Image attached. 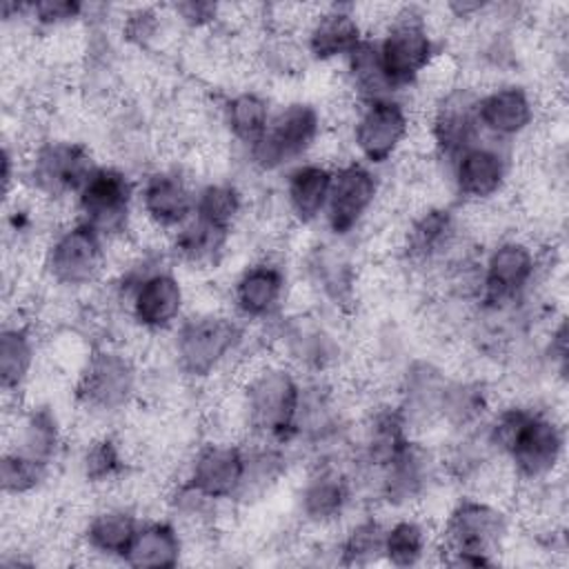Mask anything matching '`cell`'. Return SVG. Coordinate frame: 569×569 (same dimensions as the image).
Segmentation results:
<instances>
[{
  "label": "cell",
  "mask_w": 569,
  "mask_h": 569,
  "mask_svg": "<svg viewBox=\"0 0 569 569\" xmlns=\"http://www.w3.org/2000/svg\"><path fill=\"white\" fill-rule=\"evenodd\" d=\"M482 429L493 453L509 467L516 491L556 480L562 471L567 431L553 409L533 402H507L491 411Z\"/></svg>",
  "instance_id": "1"
},
{
  "label": "cell",
  "mask_w": 569,
  "mask_h": 569,
  "mask_svg": "<svg viewBox=\"0 0 569 569\" xmlns=\"http://www.w3.org/2000/svg\"><path fill=\"white\" fill-rule=\"evenodd\" d=\"M305 378L276 356L244 360L231 405L240 436L291 447Z\"/></svg>",
  "instance_id": "2"
},
{
  "label": "cell",
  "mask_w": 569,
  "mask_h": 569,
  "mask_svg": "<svg viewBox=\"0 0 569 569\" xmlns=\"http://www.w3.org/2000/svg\"><path fill=\"white\" fill-rule=\"evenodd\" d=\"M169 360L189 385L213 380L247 347V322L233 311L207 307L189 311L169 333Z\"/></svg>",
  "instance_id": "3"
},
{
  "label": "cell",
  "mask_w": 569,
  "mask_h": 569,
  "mask_svg": "<svg viewBox=\"0 0 569 569\" xmlns=\"http://www.w3.org/2000/svg\"><path fill=\"white\" fill-rule=\"evenodd\" d=\"M511 536V513L505 502L465 493L447 511L433 551L449 567H489L498 562Z\"/></svg>",
  "instance_id": "4"
},
{
  "label": "cell",
  "mask_w": 569,
  "mask_h": 569,
  "mask_svg": "<svg viewBox=\"0 0 569 569\" xmlns=\"http://www.w3.org/2000/svg\"><path fill=\"white\" fill-rule=\"evenodd\" d=\"M142 365L118 342H96L73 378L76 407L96 422L124 413L142 393Z\"/></svg>",
  "instance_id": "5"
},
{
  "label": "cell",
  "mask_w": 569,
  "mask_h": 569,
  "mask_svg": "<svg viewBox=\"0 0 569 569\" xmlns=\"http://www.w3.org/2000/svg\"><path fill=\"white\" fill-rule=\"evenodd\" d=\"M373 40L378 67L391 96L416 89L433 58L445 49L429 9L418 4H398Z\"/></svg>",
  "instance_id": "6"
},
{
  "label": "cell",
  "mask_w": 569,
  "mask_h": 569,
  "mask_svg": "<svg viewBox=\"0 0 569 569\" xmlns=\"http://www.w3.org/2000/svg\"><path fill=\"white\" fill-rule=\"evenodd\" d=\"M547 267L545 253L525 236L505 233L482 251L476 309H511L533 298Z\"/></svg>",
  "instance_id": "7"
},
{
  "label": "cell",
  "mask_w": 569,
  "mask_h": 569,
  "mask_svg": "<svg viewBox=\"0 0 569 569\" xmlns=\"http://www.w3.org/2000/svg\"><path fill=\"white\" fill-rule=\"evenodd\" d=\"M325 136V116L313 100L293 98L273 109L264 136L244 151L258 173H284L309 158Z\"/></svg>",
  "instance_id": "8"
},
{
  "label": "cell",
  "mask_w": 569,
  "mask_h": 569,
  "mask_svg": "<svg viewBox=\"0 0 569 569\" xmlns=\"http://www.w3.org/2000/svg\"><path fill=\"white\" fill-rule=\"evenodd\" d=\"M109 256V240L73 218L49 236L40 253V269L56 289L84 291L107 278Z\"/></svg>",
  "instance_id": "9"
},
{
  "label": "cell",
  "mask_w": 569,
  "mask_h": 569,
  "mask_svg": "<svg viewBox=\"0 0 569 569\" xmlns=\"http://www.w3.org/2000/svg\"><path fill=\"white\" fill-rule=\"evenodd\" d=\"M271 356L287 362L302 378H331L342 365L345 345L320 311L298 309L273 322Z\"/></svg>",
  "instance_id": "10"
},
{
  "label": "cell",
  "mask_w": 569,
  "mask_h": 569,
  "mask_svg": "<svg viewBox=\"0 0 569 569\" xmlns=\"http://www.w3.org/2000/svg\"><path fill=\"white\" fill-rule=\"evenodd\" d=\"M96 164L91 147L80 140L40 138L20 156V187L44 202L73 198Z\"/></svg>",
  "instance_id": "11"
},
{
  "label": "cell",
  "mask_w": 569,
  "mask_h": 569,
  "mask_svg": "<svg viewBox=\"0 0 569 569\" xmlns=\"http://www.w3.org/2000/svg\"><path fill=\"white\" fill-rule=\"evenodd\" d=\"M73 218L98 229L107 240L127 238L138 213V180L120 164H96L71 198Z\"/></svg>",
  "instance_id": "12"
},
{
  "label": "cell",
  "mask_w": 569,
  "mask_h": 569,
  "mask_svg": "<svg viewBox=\"0 0 569 569\" xmlns=\"http://www.w3.org/2000/svg\"><path fill=\"white\" fill-rule=\"evenodd\" d=\"M411 113L400 96L353 102L349 142L360 162L380 169L400 158L411 138Z\"/></svg>",
  "instance_id": "13"
},
{
  "label": "cell",
  "mask_w": 569,
  "mask_h": 569,
  "mask_svg": "<svg viewBox=\"0 0 569 569\" xmlns=\"http://www.w3.org/2000/svg\"><path fill=\"white\" fill-rule=\"evenodd\" d=\"M356 493L349 456L313 458L296 491V513L309 529H333L349 516Z\"/></svg>",
  "instance_id": "14"
},
{
  "label": "cell",
  "mask_w": 569,
  "mask_h": 569,
  "mask_svg": "<svg viewBox=\"0 0 569 569\" xmlns=\"http://www.w3.org/2000/svg\"><path fill=\"white\" fill-rule=\"evenodd\" d=\"M440 478L442 469L438 451L427 447L425 440L411 438L362 485V489H369L376 502L393 511H405L427 500Z\"/></svg>",
  "instance_id": "15"
},
{
  "label": "cell",
  "mask_w": 569,
  "mask_h": 569,
  "mask_svg": "<svg viewBox=\"0 0 569 569\" xmlns=\"http://www.w3.org/2000/svg\"><path fill=\"white\" fill-rule=\"evenodd\" d=\"M382 196V180L376 169L360 160L333 164L331 191L325 211V227L331 238L349 240L373 216Z\"/></svg>",
  "instance_id": "16"
},
{
  "label": "cell",
  "mask_w": 569,
  "mask_h": 569,
  "mask_svg": "<svg viewBox=\"0 0 569 569\" xmlns=\"http://www.w3.org/2000/svg\"><path fill=\"white\" fill-rule=\"evenodd\" d=\"M198 182L184 164H158L138 180V216L156 233L171 236L191 216Z\"/></svg>",
  "instance_id": "17"
},
{
  "label": "cell",
  "mask_w": 569,
  "mask_h": 569,
  "mask_svg": "<svg viewBox=\"0 0 569 569\" xmlns=\"http://www.w3.org/2000/svg\"><path fill=\"white\" fill-rule=\"evenodd\" d=\"M178 480L211 502L236 505L244 482V442L204 438L187 456Z\"/></svg>",
  "instance_id": "18"
},
{
  "label": "cell",
  "mask_w": 569,
  "mask_h": 569,
  "mask_svg": "<svg viewBox=\"0 0 569 569\" xmlns=\"http://www.w3.org/2000/svg\"><path fill=\"white\" fill-rule=\"evenodd\" d=\"M445 178L462 207L496 202L511 178V156L507 144L487 138L478 140L445 164Z\"/></svg>",
  "instance_id": "19"
},
{
  "label": "cell",
  "mask_w": 569,
  "mask_h": 569,
  "mask_svg": "<svg viewBox=\"0 0 569 569\" xmlns=\"http://www.w3.org/2000/svg\"><path fill=\"white\" fill-rule=\"evenodd\" d=\"M476 100L478 89L462 80L429 100L427 140L431 158L440 164H449L458 153L482 140Z\"/></svg>",
  "instance_id": "20"
},
{
  "label": "cell",
  "mask_w": 569,
  "mask_h": 569,
  "mask_svg": "<svg viewBox=\"0 0 569 569\" xmlns=\"http://www.w3.org/2000/svg\"><path fill=\"white\" fill-rule=\"evenodd\" d=\"M291 280L282 260L273 256H260L244 264L229 291L231 311L242 322H276L289 302Z\"/></svg>",
  "instance_id": "21"
},
{
  "label": "cell",
  "mask_w": 569,
  "mask_h": 569,
  "mask_svg": "<svg viewBox=\"0 0 569 569\" xmlns=\"http://www.w3.org/2000/svg\"><path fill=\"white\" fill-rule=\"evenodd\" d=\"M476 113L482 138L498 144H509L533 129L538 102L531 89L525 84L502 80L489 89H478Z\"/></svg>",
  "instance_id": "22"
},
{
  "label": "cell",
  "mask_w": 569,
  "mask_h": 569,
  "mask_svg": "<svg viewBox=\"0 0 569 569\" xmlns=\"http://www.w3.org/2000/svg\"><path fill=\"white\" fill-rule=\"evenodd\" d=\"M367 31L356 13V4H325L302 31V49L309 62L331 64L342 62L362 40Z\"/></svg>",
  "instance_id": "23"
},
{
  "label": "cell",
  "mask_w": 569,
  "mask_h": 569,
  "mask_svg": "<svg viewBox=\"0 0 569 569\" xmlns=\"http://www.w3.org/2000/svg\"><path fill=\"white\" fill-rule=\"evenodd\" d=\"M447 380V371L431 358H409L402 365L396 380L393 400L416 438H420L422 427L438 422V409Z\"/></svg>",
  "instance_id": "24"
},
{
  "label": "cell",
  "mask_w": 569,
  "mask_h": 569,
  "mask_svg": "<svg viewBox=\"0 0 569 569\" xmlns=\"http://www.w3.org/2000/svg\"><path fill=\"white\" fill-rule=\"evenodd\" d=\"M4 438V449H13L38 462L56 467L64 447V427L53 405L22 402L13 413V427H7Z\"/></svg>",
  "instance_id": "25"
},
{
  "label": "cell",
  "mask_w": 569,
  "mask_h": 569,
  "mask_svg": "<svg viewBox=\"0 0 569 569\" xmlns=\"http://www.w3.org/2000/svg\"><path fill=\"white\" fill-rule=\"evenodd\" d=\"M140 522L142 518L131 502H104L84 518L78 538L91 556L122 562Z\"/></svg>",
  "instance_id": "26"
},
{
  "label": "cell",
  "mask_w": 569,
  "mask_h": 569,
  "mask_svg": "<svg viewBox=\"0 0 569 569\" xmlns=\"http://www.w3.org/2000/svg\"><path fill=\"white\" fill-rule=\"evenodd\" d=\"M282 200L287 218L298 227H311L325 218L333 164L302 160L282 176Z\"/></svg>",
  "instance_id": "27"
},
{
  "label": "cell",
  "mask_w": 569,
  "mask_h": 569,
  "mask_svg": "<svg viewBox=\"0 0 569 569\" xmlns=\"http://www.w3.org/2000/svg\"><path fill=\"white\" fill-rule=\"evenodd\" d=\"M38 360V338L31 320L20 313L0 331V387L7 400L22 402Z\"/></svg>",
  "instance_id": "28"
},
{
  "label": "cell",
  "mask_w": 569,
  "mask_h": 569,
  "mask_svg": "<svg viewBox=\"0 0 569 569\" xmlns=\"http://www.w3.org/2000/svg\"><path fill=\"white\" fill-rule=\"evenodd\" d=\"M216 116L224 136L242 151H247L264 136L273 116V107L264 91L238 89L220 98Z\"/></svg>",
  "instance_id": "29"
},
{
  "label": "cell",
  "mask_w": 569,
  "mask_h": 569,
  "mask_svg": "<svg viewBox=\"0 0 569 569\" xmlns=\"http://www.w3.org/2000/svg\"><path fill=\"white\" fill-rule=\"evenodd\" d=\"M493 409V387L487 378H449L438 409V425H445L451 433L469 431L485 425Z\"/></svg>",
  "instance_id": "30"
},
{
  "label": "cell",
  "mask_w": 569,
  "mask_h": 569,
  "mask_svg": "<svg viewBox=\"0 0 569 569\" xmlns=\"http://www.w3.org/2000/svg\"><path fill=\"white\" fill-rule=\"evenodd\" d=\"M231 236V231L191 216L178 231L167 238V253L173 264L191 267L198 271L216 269L229 253Z\"/></svg>",
  "instance_id": "31"
},
{
  "label": "cell",
  "mask_w": 569,
  "mask_h": 569,
  "mask_svg": "<svg viewBox=\"0 0 569 569\" xmlns=\"http://www.w3.org/2000/svg\"><path fill=\"white\" fill-rule=\"evenodd\" d=\"M184 551L187 538L169 516L142 518L122 565L138 569H173L182 562Z\"/></svg>",
  "instance_id": "32"
},
{
  "label": "cell",
  "mask_w": 569,
  "mask_h": 569,
  "mask_svg": "<svg viewBox=\"0 0 569 569\" xmlns=\"http://www.w3.org/2000/svg\"><path fill=\"white\" fill-rule=\"evenodd\" d=\"M78 471L93 489H107L122 482L131 471L124 442L111 431L93 433L78 456Z\"/></svg>",
  "instance_id": "33"
},
{
  "label": "cell",
  "mask_w": 569,
  "mask_h": 569,
  "mask_svg": "<svg viewBox=\"0 0 569 569\" xmlns=\"http://www.w3.org/2000/svg\"><path fill=\"white\" fill-rule=\"evenodd\" d=\"M247 209V196L238 182L231 178H211L200 182L196 189L193 216L220 227L224 231H236Z\"/></svg>",
  "instance_id": "34"
},
{
  "label": "cell",
  "mask_w": 569,
  "mask_h": 569,
  "mask_svg": "<svg viewBox=\"0 0 569 569\" xmlns=\"http://www.w3.org/2000/svg\"><path fill=\"white\" fill-rule=\"evenodd\" d=\"M433 545L436 542L431 540L425 520L409 513L396 516L385 529L382 562L398 569L422 565L427 553L433 551Z\"/></svg>",
  "instance_id": "35"
},
{
  "label": "cell",
  "mask_w": 569,
  "mask_h": 569,
  "mask_svg": "<svg viewBox=\"0 0 569 569\" xmlns=\"http://www.w3.org/2000/svg\"><path fill=\"white\" fill-rule=\"evenodd\" d=\"M385 529L387 522L371 511L353 518L333 545L336 562L345 567H367L373 562H382Z\"/></svg>",
  "instance_id": "36"
},
{
  "label": "cell",
  "mask_w": 569,
  "mask_h": 569,
  "mask_svg": "<svg viewBox=\"0 0 569 569\" xmlns=\"http://www.w3.org/2000/svg\"><path fill=\"white\" fill-rule=\"evenodd\" d=\"M53 476V467L38 462L13 449H4L0 458V485L4 498L22 500L38 493Z\"/></svg>",
  "instance_id": "37"
},
{
  "label": "cell",
  "mask_w": 569,
  "mask_h": 569,
  "mask_svg": "<svg viewBox=\"0 0 569 569\" xmlns=\"http://www.w3.org/2000/svg\"><path fill=\"white\" fill-rule=\"evenodd\" d=\"M162 7H149V4H138L124 11L120 18V38L124 44L138 49V51H149L151 47L158 44V40L167 31V18H164Z\"/></svg>",
  "instance_id": "38"
},
{
  "label": "cell",
  "mask_w": 569,
  "mask_h": 569,
  "mask_svg": "<svg viewBox=\"0 0 569 569\" xmlns=\"http://www.w3.org/2000/svg\"><path fill=\"white\" fill-rule=\"evenodd\" d=\"M171 20H176L187 31H211L220 22V4L187 0L167 7Z\"/></svg>",
  "instance_id": "39"
}]
</instances>
